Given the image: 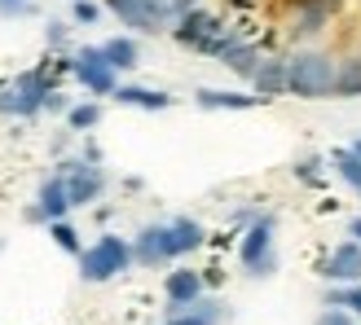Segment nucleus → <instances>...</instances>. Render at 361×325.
<instances>
[{"instance_id":"1","label":"nucleus","mask_w":361,"mask_h":325,"mask_svg":"<svg viewBox=\"0 0 361 325\" xmlns=\"http://www.w3.org/2000/svg\"><path fill=\"white\" fill-rule=\"evenodd\" d=\"M335 88V58L322 49H300L286 58V93L300 101H322Z\"/></svg>"},{"instance_id":"2","label":"nucleus","mask_w":361,"mask_h":325,"mask_svg":"<svg viewBox=\"0 0 361 325\" xmlns=\"http://www.w3.org/2000/svg\"><path fill=\"white\" fill-rule=\"evenodd\" d=\"M172 40H176L180 49H194V53H207V58H221V53L238 40V35H233L216 13H207V9L194 5V9H185V13L172 23Z\"/></svg>"},{"instance_id":"3","label":"nucleus","mask_w":361,"mask_h":325,"mask_svg":"<svg viewBox=\"0 0 361 325\" xmlns=\"http://www.w3.org/2000/svg\"><path fill=\"white\" fill-rule=\"evenodd\" d=\"M128 264H137L133 260V242L119 238V233H102L93 246L80 250V277L84 281H111L119 273H128Z\"/></svg>"},{"instance_id":"4","label":"nucleus","mask_w":361,"mask_h":325,"mask_svg":"<svg viewBox=\"0 0 361 325\" xmlns=\"http://www.w3.org/2000/svg\"><path fill=\"white\" fill-rule=\"evenodd\" d=\"M274 233H278V215L274 211H260L256 220L243 229L238 260H243V268H247L251 277H269V273H274V264H278V255H274Z\"/></svg>"},{"instance_id":"5","label":"nucleus","mask_w":361,"mask_h":325,"mask_svg":"<svg viewBox=\"0 0 361 325\" xmlns=\"http://www.w3.org/2000/svg\"><path fill=\"white\" fill-rule=\"evenodd\" d=\"M106 9L133 35H159L176 23V0H106Z\"/></svg>"},{"instance_id":"6","label":"nucleus","mask_w":361,"mask_h":325,"mask_svg":"<svg viewBox=\"0 0 361 325\" xmlns=\"http://www.w3.org/2000/svg\"><path fill=\"white\" fill-rule=\"evenodd\" d=\"M71 58H75L71 75L84 84V93H93V97H115V88H119V70L106 62L102 44H84V49L71 53Z\"/></svg>"},{"instance_id":"7","label":"nucleus","mask_w":361,"mask_h":325,"mask_svg":"<svg viewBox=\"0 0 361 325\" xmlns=\"http://www.w3.org/2000/svg\"><path fill=\"white\" fill-rule=\"evenodd\" d=\"M58 172L66 176L71 207H93L97 198L106 193V172H102V162H88L84 154H80V158H66V162H58Z\"/></svg>"},{"instance_id":"8","label":"nucleus","mask_w":361,"mask_h":325,"mask_svg":"<svg viewBox=\"0 0 361 325\" xmlns=\"http://www.w3.org/2000/svg\"><path fill=\"white\" fill-rule=\"evenodd\" d=\"M13 88H18V119H35L44 110L49 93L58 84H53V66H31L23 75H13Z\"/></svg>"},{"instance_id":"9","label":"nucleus","mask_w":361,"mask_h":325,"mask_svg":"<svg viewBox=\"0 0 361 325\" xmlns=\"http://www.w3.org/2000/svg\"><path fill=\"white\" fill-rule=\"evenodd\" d=\"M66 211H75L71 207V193H66V176L53 172L40 185V193H35V203L27 207V220L31 224H53V220H66Z\"/></svg>"},{"instance_id":"10","label":"nucleus","mask_w":361,"mask_h":325,"mask_svg":"<svg viewBox=\"0 0 361 325\" xmlns=\"http://www.w3.org/2000/svg\"><path fill=\"white\" fill-rule=\"evenodd\" d=\"M203 286H207V277L198 273V268H172L168 281H164V295H168V317H172V312L194 308V303L203 299Z\"/></svg>"},{"instance_id":"11","label":"nucleus","mask_w":361,"mask_h":325,"mask_svg":"<svg viewBox=\"0 0 361 325\" xmlns=\"http://www.w3.org/2000/svg\"><path fill=\"white\" fill-rule=\"evenodd\" d=\"M344 9V0H300V9L291 18V35L295 40H313L331 27V18Z\"/></svg>"},{"instance_id":"12","label":"nucleus","mask_w":361,"mask_h":325,"mask_svg":"<svg viewBox=\"0 0 361 325\" xmlns=\"http://www.w3.org/2000/svg\"><path fill=\"white\" fill-rule=\"evenodd\" d=\"M322 277L326 281H361V242L348 238V242H339L326 264H322Z\"/></svg>"},{"instance_id":"13","label":"nucleus","mask_w":361,"mask_h":325,"mask_svg":"<svg viewBox=\"0 0 361 325\" xmlns=\"http://www.w3.org/2000/svg\"><path fill=\"white\" fill-rule=\"evenodd\" d=\"M133 260L137 264H146V268H159V264H168L172 260V250H168V224H146L133 238Z\"/></svg>"},{"instance_id":"14","label":"nucleus","mask_w":361,"mask_h":325,"mask_svg":"<svg viewBox=\"0 0 361 325\" xmlns=\"http://www.w3.org/2000/svg\"><path fill=\"white\" fill-rule=\"evenodd\" d=\"M207 242V229L194 220V215H176V220H168V250H172V260L180 255H190V250H198Z\"/></svg>"},{"instance_id":"15","label":"nucleus","mask_w":361,"mask_h":325,"mask_svg":"<svg viewBox=\"0 0 361 325\" xmlns=\"http://www.w3.org/2000/svg\"><path fill=\"white\" fill-rule=\"evenodd\" d=\"M251 93L260 101H274L286 93V58H264L256 66V75H251Z\"/></svg>"},{"instance_id":"16","label":"nucleus","mask_w":361,"mask_h":325,"mask_svg":"<svg viewBox=\"0 0 361 325\" xmlns=\"http://www.w3.org/2000/svg\"><path fill=\"white\" fill-rule=\"evenodd\" d=\"M194 101L203 110H251V106H260L256 93H233V88H198Z\"/></svg>"},{"instance_id":"17","label":"nucleus","mask_w":361,"mask_h":325,"mask_svg":"<svg viewBox=\"0 0 361 325\" xmlns=\"http://www.w3.org/2000/svg\"><path fill=\"white\" fill-rule=\"evenodd\" d=\"M115 101L119 106H137V110H168L172 106V97L164 93V88H141V84H119Z\"/></svg>"},{"instance_id":"18","label":"nucleus","mask_w":361,"mask_h":325,"mask_svg":"<svg viewBox=\"0 0 361 325\" xmlns=\"http://www.w3.org/2000/svg\"><path fill=\"white\" fill-rule=\"evenodd\" d=\"M331 97H339V101L361 97V53H348V58L335 62V88H331Z\"/></svg>"},{"instance_id":"19","label":"nucleus","mask_w":361,"mask_h":325,"mask_svg":"<svg viewBox=\"0 0 361 325\" xmlns=\"http://www.w3.org/2000/svg\"><path fill=\"white\" fill-rule=\"evenodd\" d=\"M260 62H264V58H260V49L251 44V40H243V35H238V40H233V44L221 53V66H229L233 75H243V79L256 75V66H260Z\"/></svg>"},{"instance_id":"20","label":"nucleus","mask_w":361,"mask_h":325,"mask_svg":"<svg viewBox=\"0 0 361 325\" xmlns=\"http://www.w3.org/2000/svg\"><path fill=\"white\" fill-rule=\"evenodd\" d=\"M102 53H106V62H111L115 70H133V66H141V44L133 40V35H115V40H106Z\"/></svg>"},{"instance_id":"21","label":"nucleus","mask_w":361,"mask_h":325,"mask_svg":"<svg viewBox=\"0 0 361 325\" xmlns=\"http://www.w3.org/2000/svg\"><path fill=\"white\" fill-rule=\"evenodd\" d=\"M331 172L344 180L353 193H361V154H357L353 146H344V150H335V154H331Z\"/></svg>"},{"instance_id":"22","label":"nucleus","mask_w":361,"mask_h":325,"mask_svg":"<svg viewBox=\"0 0 361 325\" xmlns=\"http://www.w3.org/2000/svg\"><path fill=\"white\" fill-rule=\"evenodd\" d=\"M326 303H335V308H348L353 317H361V281H331Z\"/></svg>"},{"instance_id":"23","label":"nucleus","mask_w":361,"mask_h":325,"mask_svg":"<svg viewBox=\"0 0 361 325\" xmlns=\"http://www.w3.org/2000/svg\"><path fill=\"white\" fill-rule=\"evenodd\" d=\"M97 123H102V106L97 101H80V106L66 110V128L71 132H93Z\"/></svg>"},{"instance_id":"24","label":"nucleus","mask_w":361,"mask_h":325,"mask_svg":"<svg viewBox=\"0 0 361 325\" xmlns=\"http://www.w3.org/2000/svg\"><path fill=\"white\" fill-rule=\"evenodd\" d=\"M322 176H326V158L322 154H304L295 162V180H304V185H322Z\"/></svg>"},{"instance_id":"25","label":"nucleus","mask_w":361,"mask_h":325,"mask_svg":"<svg viewBox=\"0 0 361 325\" xmlns=\"http://www.w3.org/2000/svg\"><path fill=\"white\" fill-rule=\"evenodd\" d=\"M49 238L58 242L62 250H71V255H80V250H84V246H80V233H75V224H66V220H53V224H49Z\"/></svg>"},{"instance_id":"26","label":"nucleus","mask_w":361,"mask_h":325,"mask_svg":"<svg viewBox=\"0 0 361 325\" xmlns=\"http://www.w3.org/2000/svg\"><path fill=\"white\" fill-rule=\"evenodd\" d=\"M71 18H75L80 27H93L102 18V5H97V0H75V5H71Z\"/></svg>"},{"instance_id":"27","label":"nucleus","mask_w":361,"mask_h":325,"mask_svg":"<svg viewBox=\"0 0 361 325\" xmlns=\"http://www.w3.org/2000/svg\"><path fill=\"white\" fill-rule=\"evenodd\" d=\"M0 115L18 119V88H13V79H0Z\"/></svg>"},{"instance_id":"28","label":"nucleus","mask_w":361,"mask_h":325,"mask_svg":"<svg viewBox=\"0 0 361 325\" xmlns=\"http://www.w3.org/2000/svg\"><path fill=\"white\" fill-rule=\"evenodd\" d=\"M317 325H357V317H353L348 308H335V303H326V308H322V317H317Z\"/></svg>"},{"instance_id":"29","label":"nucleus","mask_w":361,"mask_h":325,"mask_svg":"<svg viewBox=\"0 0 361 325\" xmlns=\"http://www.w3.org/2000/svg\"><path fill=\"white\" fill-rule=\"evenodd\" d=\"M168 325H216L207 312H198V308H185V312H172Z\"/></svg>"},{"instance_id":"30","label":"nucleus","mask_w":361,"mask_h":325,"mask_svg":"<svg viewBox=\"0 0 361 325\" xmlns=\"http://www.w3.org/2000/svg\"><path fill=\"white\" fill-rule=\"evenodd\" d=\"M44 44L49 49H66V23H49L44 27Z\"/></svg>"},{"instance_id":"31","label":"nucleus","mask_w":361,"mask_h":325,"mask_svg":"<svg viewBox=\"0 0 361 325\" xmlns=\"http://www.w3.org/2000/svg\"><path fill=\"white\" fill-rule=\"evenodd\" d=\"M31 0H0V18H27Z\"/></svg>"},{"instance_id":"32","label":"nucleus","mask_w":361,"mask_h":325,"mask_svg":"<svg viewBox=\"0 0 361 325\" xmlns=\"http://www.w3.org/2000/svg\"><path fill=\"white\" fill-rule=\"evenodd\" d=\"M44 110H49V115H66V110H71V101H66V93H62V88H53V93H49Z\"/></svg>"},{"instance_id":"33","label":"nucleus","mask_w":361,"mask_h":325,"mask_svg":"<svg viewBox=\"0 0 361 325\" xmlns=\"http://www.w3.org/2000/svg\"><path fill=\"white\" fill-rule=\"evenodd\" d=\"M84 158H88V162H102V150L93 146V141H88V146H84Z\"/></svg>"},{"instance_id":"34","label":"nucleus","mask_w":361,"mask_h":325,"mask_svg":"<svg viewBox=\"0 0 361 325\" xmlns=\"http://www.w3.org/2000/svg\"><path fill=\"white\" fill-rule=\"evenodd\" d=\"M348 238H357V242H361V215H357V220H348Z\"/></svg>"},{"instance_id":"35","label":"nucleus","mask_w":361,"mask_h":325,"mask_svg":"<svg viewBox=\"0 0 361 325\" xmlns=\"http://www.w3.org/2000/svg\"><path fill=\"white\" fill-rule=\"evenodd\" d=\"M194 5H198V0H176V18L185 13V9H194Z\"/></svg>"},{"instance_id":"36","label":"nucleus","mask_w":361,"mask_h":325,"mask_svg":"<svg viewBox=\"0 0 361 325\" xmlns=\"http://www.w3.org/2000/svg\"><path fill=\"white\" fill-rule=\"evenodd\" d=\"M229 5H238V9H243V5H256V0H229Z\"/></svg>"},{"instance_id":"37","label":"nucleus","mask_w":361,"mask_h":325,"mask_svg":"<svg viewBox=\"0 0 361 325\" xmlns=\"http://www.w3.org/2000/svg\"><path fill=\"white\" fill-rule=\"evenodd\" d=\"M353 150H357V154H361V136H357V141H353Z\"/></svg>"}]
</instances>
